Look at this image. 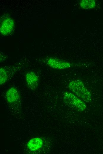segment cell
<instances>
[{"instance_id": "1", "label": "cell", "mask_w": 103, "mask_h": 154, "mask_svg": "<svg viewBox=\"0 0 103 154\" xmlns=\"http://www.w3.org/2000/svg\"><path fill=\"white\" fill-rule=\"evenodd\" d=\"M68 88L73 93L83 101L89 102L91 101V94L81 81H71L69 84Z\"/></svg>"}, {"instance_id": "2", "label": "cell", "mask_w": 103, "mask_h": 154, "mask_svg": "<svg viewBox=\"0 0 103 154\" xmlns=\"http://www.w3.org/2000/svg\"><path fill=\"white\" fill-rule=\"evenodd\" d=\"M63 100L68 106L78 111H83L86 108L84 101L72 93L65 92L63 95Z\"/></svg>"}, {"instance_id": "3", "label": "cell", "mask_w": 103, "mask_h": 154, "mask_svg": "<svg viewBox=\"0 0 103 154\" xmlns=\"http://www.w3.org/2000/svg\"><path fill=\"white\" fill-rule=\"evenodd\" d=\"M47 64L52 68L61 70L69 68L71 65V64L68 62L52 57L47 60Z\"/></svg>"}, {"instance_id": "4", "label": "cell", "mask_w": 103, "mask_h": 154, "mask_svg": "<svg viewBox=\"0 0 103 154\" xmlns=\"http://www.w3.org/2000/svg\"><path fill=\"white\" fill-rule=\"evenodd\" d=\"M25 78L27 85L30 90H33L37 88L39 84V77L34 72L30 71L26 73Z\"/></svg>"}, {"instance_id": "5", "label": "cell", "mask_w": 103, "mask_h": 154, "mask_svg": "<svg viewBox=\"0 0 103 154\" xmlns=\"http://www.w3.org/2000/svg\"><path fill=\"white\" fill-rule=\"evenodd\" d=\"M14 26L15 23L12 19L10 18L5 19L0 25V33L4 36L9 34L13 31Z\"/></svg>"}, {"instance_id": "6", "label": "cell", "mask_w": 103, "mask_h": 154, "mask_svg": "<svg viewBox=\"0 0 103 154\" xmlns=\"http://www.w3.org/2000/svg\"><path fill=\"white\" fill-rule=\"evenodd\" d=\"M5 96L7 101L10 103H16L20 99L19 93L17 89L14 87L9 89L6 92Z\"/></svg>"}, {"instance_id": "7", "label": "cell", "mask_w": 103, "mask_h": 154, "mask_svg": "<svg viewBox=\"0 0 103 154\" xmlns=\"http://www.w3.org/2000/svg\"><path fill=\"white\" fill-rule=\"evenodd\" d=\"M43 141L40 137H35L30 140L27 144L28 149L31 151H35L41 149L43 146Z\"/></svg>"}, {"instance_id": "8", "label": "cell", "mask_w": 103, "mask_h": 154, "mask_svg": "<svg viewBox=\"0 0 103 154\" xmlns=\"http://www.w3.org/2000/svg\"><path fill=\"white\" fill-rule=\"evenodd\" d=\"M81 7L84 9H89L94 8L96 5V1L94 0H82L80 3Z\"/></svg>"}, {"instance_id": "9", "label": "cell", "mask_w": 103, "mask_h": 154, "mask_svg": "<svg viewBox=\"0 0 103 154\" xmlns=\"http://www.w3.org/2000/svg\"><path fill=\"white\" fill-rule=\"evenodd\" d=\"M8 78V74L6 70L1 67L0 68V84L2 85L7 81Z\"/></svg>"}]
</instances>
